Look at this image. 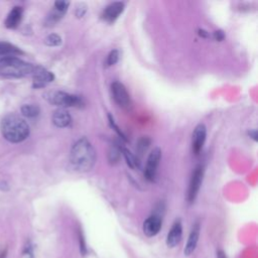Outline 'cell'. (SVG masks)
Masks as SVG:
<instances>
[{"mask_svg": "<svg viewBox=\"0 0 258 258\" xmlns=\"http://www.w3.org/2000/svg\"><path fill=\"white\" fill-rule=\"evenodd\" d=\"M70 162L76 170L81 172L93 168L96 162V151L86 137H82L74 143L70 153Z\"/></svg>", "mask_w": 258, "mask_h": 258, "instance_id": "1", "label": "cell"}, {"mask_svg": "<svg viewBox=\"0 0 258 258\" xmlns=\"http://www.w3.org/2000/svg\"><path fill=\"white\" fill-rule=\"evenodd\" d=\"M0 131L2 136L9 142L19 143L25 140L29 135V126L27 122L18 115H6L0 122Z\"/></svg>", "mask_w": 258, "mask_h": 258, "instance_id": "2", "label": "cell"}, {"mask_svg": "<svg viewBox=\"0 0 258 258\" xmlns=\"http://www.w3.org/2000/svg\"><path fill=\"white\" fill-rule=\"evenodd\" d=\"M35 66L20 59L17 56L0 58V76L4 78H23L32 76Z\"/></svg>", "mask_w": 258, "mask_h": 258, "instance_id": "3", "label": "cell"}, {"mask_svg": "<svg viewBox=\"0 0 258 258\" xmlns=\"http://www.w3.org/2000/svg\"><path fill=\"white\" fill-rule=\"evenodd\" d=\"M44 98L52 105L60 107H80L83 104L79 96L62 91H49L44 94Z\"/></svg>", "mask_w": 258, "mask_h": 258, "instance_id": "4", "label": "cell"}, {"mask_svg": "<svg viewBox=\"0 0 258 258\" xmlns=\"http://www.w3.org/2000/svg\"><path fill=\"white\" fill-rule=\"evenodd\" d=\"M111 92L115 102L124 109H129L132 105L130 96L122 83L114 82L111 85Z\"/></svg>", "mask_w": 258, "mask_h": 258, "instance_id": "5", "label": "cell"}, {"mask_svg": "<svg viewBox=\"0 0 258 258\" xmlns=\"http://www.w3.org/2000/svg\"><path fill=\"white\" fill-rule=\"evenodd\" d=\"M203 175H204V169L202 165L196 166V168L192 171L190 180H189V185H188V190H187V201L188 203H192L200 190L202 181H203Z\"/></svg>", "mask_w": 258, "mask_h": 258, "instance_id": "6", "label": "cell"}, {"mask_svg": "<svg viewBox=\"0 0 258 258\" xmlns=\"http://www.w3.org/2000/svg\"><path fill=\"white\" fill-rule=\"evenodd\" d=\"M161 158V150L158 147H155L149 154L144 169V176L148 180H153L156 174V170Z\"/></svg>", "mask_w": 258, "mask_h": 258, "instance_id": "7", "label": "cell"}, {"mask_svg": "<svg viewBox=\"0 0 258 258\" xmlns=\"http://www.w3.org/2000/svg\"><path fill=\"white\" fill-rule=\"evenodd\" d=\"M206 136H207V128L205 124H202V123L198 124L194 129L192 136H191V147L195 154H199L200 151L202 150L204 143L206 141Z\"/></svg>", "mask_w": 258, "mask_h": 258, "instance_id": "8", "label": "cell"}, {"mask_svg": "<svg viewBox=\"0 0 258 258\" xmlns=\"http://www.w3.org/2000/svg\"><path fill=\"white\" fill-rule=\"evenodd\" d=\"M54 79V76L51 72L46 71L45 69L41 67H36L33 74H32V80H33V88H42L46 86L48 83L52 82Z\"/></svg>", "mask_w": 258, "mask_h": 258, "instance_id": "9", "label": "cell"}, {"mask_svg": "<svg viewBox=\"0 0 258 258\" xmlns=\"http://www.w3.org/2000/svg\"><path fill=\"white\" fill-rule=\"evenodd\" d=\"M162 226V220L158 215L149 216L143 223V233L147 237H153L158 234Z\"/></svg>", "mask_w": 258, "mask_h": 258, "instance_id": "10", "label": "cell"}, {"mask_svg": "<svg viewBox=\"0 0 258 258\" xmlns=\"http://www.w3.org/2000/svg\"><path fill=\"white\" fill-rule=\"evenodd\" d=\"M124 10L123 2H113L109 4L102 13V19L108 23L114 22Z\"/></svg>", "mask_w": 258, "mask_h": 258, "instance_id": "11", "label": "cell"}, {"mask_svg": "<svg viewBox=\"0 0 258 258\" xmlns=\"http://www.w3.org/2000/svg\"><path fill=\"white\" fill-rule=\"evenodd\" d=\"M182 236V226L180 220H176L171 226L167 237H166V245L170 248L175 247L181 240Z\"/></svg>", "mask_w": 258, "mask_h": 258, "instance_id": "12", "label": "cell"}, {"mask_svg": "<svg viewBox=\"0 0 258 258\" xmlns=\"http://www.w3.org/2000/svg\"><path fill=\"white\" fill-rule=\"evenodd\" d=\"M200 224L199 223H196L191 230H190V233L188 235V238H187V242L185 244V247H184V250H183V253L185 256H189L194 253V251L196 250V247L198 245V241H199V237H200Z\"/></svg>", "mask_w": 258, "mask_h": 258, "instance_id": "13", "label": "cell"}, {"mask_svg": "<svg viewBox=\"0 0 258 258\" xmlns=\"http://www.w3.org/2000/svg\"><path fill=\"white\" fill-rule=\"evenodd\" d=\"M22 13H23V10L21 7H19V6L13 7L5 19V23H4L5 26L10 29L16 28L19 25V23L21 22Z\"/></svg>", "mask_w": 258, "mask_h": 258, "instance_id": "14", "label": "cell"}, {"mask_svg": "<svg viewBox=\"0 0 258 258\" xmlns=\"http://www.w3.org/2000/svg\"><path fill=\"white\" fill-rule=\"evenodd\" d=\"M71 122H72V117L66 109H62V108L57 109L52 114V123L58 128L67 127L71 124Z\"/></svg>", "mask_w": 258, "mask_h": 258, "instance_id": "15", "label": "cell"}, {"mask_svg": "<svg viewBox=\"0 0 258 258\" xmlns=\"http://www.w3.org/2000/svg\"><path fill=\"white\" fill-rule=\"evenodd\" d=\"M22 53L23 52L17 46L6 41H0V58L5 56H16Z\"/></svg>", "mask_w": 258, "mask_h": 258, "instance_id": "16", "label": "cell"}, {"mask_svg": "<svg viewBox=\"0 0 258 258\" xmlns=\"http://www.w3.org/2000/svg\"><path fill=\"white\" fill-rule=\"evenodd\" d=\"M20 111H21L22 115L27 118H34V117L38 116L40 113L39 107L34 104H24L21 106Z\"/></svg>", "mask_w": 258, "mask_h": 258, "instance_id": "17", "label": "cell"}, {"mask_svg": "<svg viewBox=\"0 0 258 258\" xmlns=\"http://www.w3.org/2000/svg\"><path fill=\"white\" fill-rule=\"evenodd\" d=\"M44 43L48 46H57L61 43V37L58 34L51 33L44 38Z\"/></svg>", "mask_w": 258, "mask_h": 258, "instance_id": "18", "label": "cell"}, {"mask_svg": "<svg viewBox=\"0 0 258 258\" xmlns=\"http://www.w3.org/2000/svg\"><path fill=\"white\" fill-rule=\"evenodd\" d=\"M120 155H121V149L116 145H112L109 150V154H108L109 161L111 163H116L119 160Z\"/></svg>", "mask_w": 258, "mask_h": 258, "instance_id": "19", "label": "cell"}, {"mask_svg": "<svg viewBox=\"0 0 258 258\" xmlns=\"http://www.w3.org/2000/svg\"><path fill=\"white\" fill-rule=\"evenodd\" d=\"M122 151H123L124 157H125V159H126V161H127V164H128L130 167H132V168L138 167V161L136 160L135 156H134L128 149H126V148H123Z\"/></svg>", "mask_w": 258, "mask_h": 258, "instance_id": "20", "label": "cell"}, {"mask_svg": "<svg viewBox=\"0 0 258 258\" xmlns=\"http://www.w3.org/2000/svg\"><path fill=\"white\" fill-rule=\"evenodd\" d=\"M119 59V51L117 49H114V50H111L107 56V60H106V63L108 67H111L113 64H115Z\"/></svg>", "mask_w": 258, "mask_h": 258, "instance_id": "21", "label": "cell"}, {"mask_svg": "<svg viewBox=\"0 0 258 258\" xmlns=\"http://www.w3.org/2000/svg\"><path fill=\"white\" fill-rule=\"evenodd\" d=\"M70 5V2L69 1H63V0H60V1H55L54 4H53V8L57 11H59L60 13L64 14L68 10V7Z\"/></svg>", "mask_w": 258, "mask_h": 258, "instance_id": "22", "label": "cell"}, {"mask_svg": "<svg viewBox=\"0 0 258 258\" xmlns=\"http://www.w3.org/2000/svg\"><path fill=\"white\" fill-rule=\"evenodd\" d=\"M149 144H150V140H149L147 137L141 138V139L139 140V142H138V145H137V148H138L139 152H140V153L144 152V151L148 148Z\"/></svg>", "mask_w": 258, "mask_h": 258, "instance_id": "23", "label": "cell"}, {"mask_svg": "<svg viewBox=\"0 0 258 258\" xmlns=\"http://www.w3.org/2000/svg\"><path fill=\"white\" fill-rule=\"evenodd\" d=\"M85 12H86V6L84 4H81V7H78L76 10V15L77 17H83Z\"/></svg>", "mask_w": 258, "mask_h": 258, "instance_id": "24", "label": "cell"}, {"mask_svg": "<svg viewBox=\"0 0 258 258\" xmlns=\"http://www.w3.org/2000/svg\"><path fill=\"white\" fill-rule=\"evenodd\" d=\"M214 36H215V38H216L217 40L221 41V40L224 39V36H225V35H224V32H223L222 30H217V31H215Z\"/></svg>", "mask_w": 258, "mask_h": 258, "instance_id": "25", "label": "cell"}, {"mask_svg": "<svg viewBox=\"0 0 258 258\" xmlns=\"http://www.w3.org/2000/svg\"><path fill=\"white\" fill-rule=\"evenodd\" d=\"M218 258H227V257H226V255H225L223 252L219 251V252H218Z\"/></svg>", "mask_w": 258, "mask_h": 258, "instance_id": "26", "label": "cell"}, {"mask_svg": "<svg viewBox=\"0 0 258 258\" xmlns=\"http://www.w3.org/2000/svg\"><path fill=\"white\" fill-rule=\"evenodd\" d=\"M250 135H252V138H253L254 140H256V139H257V138H256V137H257V135H256V130H254L252 133L250 132Z\"/></svg>", "mask_w": 258, "mask_h": 258, "instance_id": "27", "label": "cell"}, {"mask_svg": "<svg viewBox=\"0 0 258 258\" xmlns=\"http://www.w3.org/2000/svg\"><path fill=\"white\" fill-rule=\"evenodd\" d=\"M206 31L205 30H200V35H202V36H208V33H205Z\"/></svg>", "mask_w": 258, "mask_h": 258, "instance_id": "28", "label": "cell"}]
</instances>
